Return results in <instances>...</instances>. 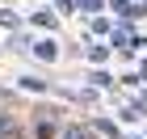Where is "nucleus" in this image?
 Listing matches in <instances>:
<instances>
[{
    "instance_id": "f257e3e1",
    "label": "nucleus",
    "mask_w": 147,
    "mask_h": 139,
    "mask_svg": "<svg viewBox=\"0 0 147 139\" xmlns=\"http://www.w3.org/2000/svg\"><path fill=\"white\" fill-rule=\"evenodd\" d=\"M88 135H105V139H118V127H113L109 118H92V122H88Z\"/></svg>"
},
{
    "instance_id": "f03ea898",
    "label": "nucleus",
    "mask_w": 147,
    "mask_h": 139,
    "mask_svg": "<svg viewBox=\"0 0 147 139\" xmlns=\"http://www.w3.org/2000/svg\"><path fill=\"white\" fill-rule=\"evenodd\" d=\"M30 46H34L38 59H55L59 55V42H55V38H38V42H30Z\"/></svg>"
},
{
    "instance_id": "7ed1b4c3",
    "label": "nucleus",
    "mask_w": 147,
    "mask_h": 139,
    "mask_svg": "<svg viewBox=\"0 0 147 139\" xmlns=\"http://www.w3.org/2000/svg\"><path fill=\"white\" fill-rule=\"evenodd\" d=\"M21 89H30V93H46V80H38V76H21Z\"/></svg>"
},
{
    "instance_id": "20e7f679",
    "label": "nucleus",
    "mask_w": 147,
    "mask_h": 139,
    "mask_svg": "<svg viewBox=\"0 0 147 139\" xmlns=\"http://www.w3.org/2000/svg\"><path fill=\"white\" fill-rule=\"evenodd\" d=\"M59 139H92V135H88V127H63Z\"/></svg>"
},
{
    "instance_id": "39448f33",
    "label": "nucleus",
    "mask_w": 147,
    "mask_h": 139,
    "mask_svg": "<svg viewBox=\"0 0 147 139\" xmlns=\"http://www.w3.org/2000/svg\"><path fill=\"white\" fill-rule=\"evenodd\" d=\"M113 13H118L122 21H130V17H135V4H130V0H113Z\"/></svg>"
},
{
    "instance_id": "423d86ee",
    "label": "nucleus",
    "mask_w": 147,
    "mask_h": 139,
    "mask_svg": "<svg viewBox=\"0 0 147 139\" xmlns=\"http://www.w3.org/2000/svg\"><path fill=\"white\" fill-rule=\"evenodd\" d=\"M109 59V46H88V63H105Z\"/></svg>"
},
{
    "instance_id": "0eeeda50",
    "label": "nucleus",
    "mask_w": 147,
    "mask_h": 139,
    "mask_svg": "<svg viewBox=\"0 0 147 139\" xmlns=\"http://www.w3.org/2000/svg\"><path fill=\"white\" fill-rule=\"evenodd\" d=\"M88 80H92V84H97V89H113V76H109V72H92Z\"/></svg>"
},
{
    "instance_id": "6e6552de",
    "label": "nucleus",
    "mask_w": 147,
    "mask_h": 139,
    "mask_svg": "<svg viewBox=\"0 0 147 139\" xmlns=\"http://www.w3.org/2000/svg\"><path fill=\"white\" fill-rule=\"evenodd\" d=\"M51 131H55V122H51V118H38V131H34V139H51Z\"/></svg>"
},
{
    "instance_id": "1a4fd4ad",
    "label": "nucleus",
    "mask_w": 147,
    "mask_h": 139,
    "mask_svg": "<svg viewBox=\"0 0 147 139\" xmlns=\"http://www.w3.org/2000/svg\"><path fill=\"white\" fill-rule=\"evenodd\" d=\"M0 25H4V30H17V17H13L9 9H0Z\"/></svg>"
},
{
    "instance_id": "9d476101",
    "label": "nucleus",
    "mask_w": 147,
    "mask_h": 139,
    "mask_svg": "<svg viewBox=\"0 0 147 139\" xmlns=\"http://www.w3.org/2000/svg\"><path fill=\"white\" fill-rule=\"evenodd\" d=\"M34 25H55V13H34Z\"/></svg>"
},
{
    "instance_id": "9b49d317",
    "label": "nucleus",
    "mask_w": 147,
    "mask_h": 139,
    "mask_svg": "<svg viewBox=\"0 0 147 139\" xmlns=\"http://www.w3.org/2000/svg\"><path fill=\"white\" fill-rule=\"evenodd\" d=\"M59 9H63V13H76V9H80V0H59Z\"/></svg>"
},
{
    "instance_id": "f8f14e48",
    "label": "nucleus",
    "mask_w": 147,
    "mask_h": 139,
    "mask_svg": "<svg viewBox=\"0 0 147 139\" xmlns=\"http://www.w3.org/2000/svg\"><path fill=\"white\" fill-rule=\"evenodd\" d=\"M135 17H147V0H143V4H135Z\"/></svg>"
}]
</instances>
